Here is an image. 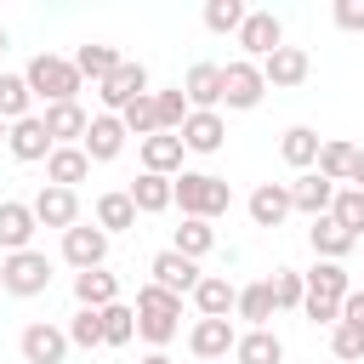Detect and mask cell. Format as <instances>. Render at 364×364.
Instances as JSON below:
<instances>
[{
    "mask_svg": "<svg viewBox=\"0 0 364 364\" xmlns=\"http://www.w3.org/2000/svg\"><path fill=\"white\" fill-rule=\"evenodd\" d=\"M233 313H239V318H245L250 330H267V318L279 313V307H273V284H267V279H262V284H245V290H239V307H233Z\"/></svg>",
    "mask_w": 364,
    "mask_h": 364,
    "instance_id": "33",
    "label": "cell"
},
{
    "mask_svg": "<svg viewBox=\"0 0 364 364\" xmlns=\"http://www.w3.org/2000/svg\"><path fill=\"white\" fill-rule=\"evenodd\" d=\"M307 68H313V63H307V51H301V46H279V51L262 63V80H267L273 91H290V85H301V80H307Z\"/></svg>",
    "mask_w": 364,
    "mask_h": 364,
    "instance_id": "18",
    "label": "cell"
},
{
    "mask_svg": "<svg viewBox=\"0 0 364 364\" xmlns=\"http://www.w3.org/2000/svg\"><path fill=\"white\" fill-rule=\"evenodd\" d=\"M6 136H11V125H6V119H0V142H6Z\"/></svg>",
    "mask_w": 364,
    "mask_h": 364,
    "instance_id": "51",
    "label": "cell"
},
{
    "mask_svg": "<svg viewBox=\"0 0 364 364\" xmlns=\"http://www.w3.org/2000/svg\"><path fill=\"white\" fill-rule=\"evenodd\" d=\"M68 341H74V347H102V313H97V307H80V313L68 318Z\"/></svg>",
    "mask_w": 364,
    "mask_h": 364,
    "instance_id": "43",
    "label": "cell"
},
{
    "mask_svg": "<svg viewBox=\"0 0 364 364\" xmlns=\"http://www.w3.org/2000/svg\"><path fill=\"white\" fill-rule=\"evenodd\" d=\"M171 250H182L188 262H199V256H210V250H216V228H210V222H199V216H182V228L171 233Z\"/></svg>",
    "mask_w": 364,
    "mask_h": 364,
    "instance_id": "30",
    "label": "cell"
},
{
    "mask_svg": "<svg viewBox=\"0 0 364 364\" xmlns=\"http://www.w3.org/2000/svg\"><path fill=\"white\" fill-rule=\"evenodd\" d=\"M136 318H176L182 324V296H171V290H159L154 279L136 290Z\"/></svg>",
    "mask_w": 364,
    "mask_h": 364,
    "instance_id": "36",
    "label": "cell"
},
{
    "mask_svg": "<svg viewBox=\"0 0 364 364\" xmlns=\"http://www.w3.org/2000/svg\"><path fill=\"white\" fill-rule=\"evenodd\" d=\"M301 279H307V296H324V301H347V290H353L341 262H313V273H301Z\"/></svg>",
    "mask_w": 364,
    "mask_h": 364,
    "instance_id": "31",
    "label": "cell"
},
{
    "mask_svg": "<svg viewBox=\"0 0 364 364\" xmlns=\"http://www.w3.org/2000/svg\"><path fill=\"white\" fill-rule=\"evenodd\" d=\"M85 176H91L85 148H51V159H46V182H51V188H74V182H85Z\"/></svg>",
    "mask_w": 364,
    "mask_h": 364,
    "instance_id": "28",
    "label": "cell"
},
{
    "mask_svg": "<svg viewBox=\"0 0 364 364\" xmlns=\"http://www.w3.org/2000/svg\"><path fill=\"white\" fill-rule=\"evenodd\" d=\"M330 216L358 239L364 233V188H336V205H330Z\"/></svg>",
    "mask_w": 364,
    "mask_h": 364,
    "instance_id": "41",
    "label": "cell"
},
{
    "mask_svg": "<svg viewBox=\"0 0 364 364\" xmlns=\"http://www.w3.org/2000/svg\"><path fill=\"white\" fill-rule=\"evenodd\" d=\"M341 324H358V330H364V284L347 290V301H341Z\"/></svg>",
    "mask_w": 364,
    "mask_h": 364,
    "instance_id": "47",
    "label": "cell"
},
{
    "mask_svg": "<svg viewBox=\"0 0 364 364\" xmlns=\"http://www.w3.org/2000/svg\"><path fill=\"white\" fill-rule=\"evenodd\" d=\"M347 188H364V148H358V159H353V182Z\"/></svg>",
    "mask_w": 364,
    "mask_h": 364,
    "instance_id": "48",
    "label": "cell"
},
{
    "mask_svg": "<svg viewBox=\"0 0 364 364\" xmlns=\"http://www.w3.org/2000/svg\"><path fill=\"white\" fill-rule=\"evenodd\" d=\"M267 97V80H262V63H250V57H233V63H222V102L228 108H256Z\"/></svg>",
    "mask_w": 364,
    "mask_h": 364,
    "instance_id": "4",
    "label": "cell"
},
{
    "mask_svg": "<svg viewBox=\"0 0 364 364\" xmlns=\"http://www.w3.org/2000/svg\"><path fill=\"white\" fill-rule=\"evenodd\" d=\"M125 136H131V131H125V119H119V114H97L80 148H85V159H91V165H108V159H119Z\"/></svg>",
    "mask_w": 364,
    "mask_h": 364,
    "instance_id": "14",
    "label": "cell"
},
{
    "mask_svg": "<svg viewBox=\"0 0 364 364\" xmlns=\"http://www.w3.org/2000/svg\"><path fill=\"white\" fill-rule=\"evenodd\" d=\"M307 245L318 250V262H341V256H347L358 239H353V233H347L336 216H313V228H307Z\"/></svg>",
    "mask_w": 364,
    "mask_h": 364,
    "instance_id": "24",
    "label": "cell"
},
{
    "mask_svg": "<svg viewBox=\"0 0 364 364\" xmlns=\"http://www.w3.org/2000/svg\"><path fill=\"white\" fill-rule=\"evenodd\" d=\"M108 239L114 233H125V228H136V205H131V193L125 188H114V193H97V216H91Z\"/></svg>",
    "mask_w": 364,
    "mask_h": 364,
    "instance_id": "27",
    "label": "cell"
},
{
    "mask_svg": "<svg viewBox=\"0 0 364 364\" xmlns=\"http://www.w3.org/2000/svg\"><path fill=\"white\" fill-rule=\"evenodd\" d=\"M267 284H273V307H284V313L307 301V279H301L296 267H279V273H273Z\"/></svg>",
    "mask_w": 364,
    "mask_h": 364,
    "instance_id": "42",
    "label": "cell"
},
{
    "mask_svg": "<svg viewBox=\"0 0 364 364\" xmlns=\"http://www.w3.org/2000/svg\"><path fill=\"white\" fill-rule=\"evenodd\" d=\"M222 142H228V119L222 114H188V125H182V148L188 154H222Z\"/></svg>",
    "mask_w": 364,
    "mask_h": 364,
    "instance_id": "21",
    "label": "cell"
},
{
    "mask_svg": "<svg viewBox=\"0 0 364 364\" xmlns=\"http://www.w3.org/2000/svg\"><path fill=\"white\" fill-rule=\"evenodd\" d=\"M353 159H358L353 142L324 136V148H318V176H330V182H353Z\"/></svg>",
    "mask_w": 364,
    "mask_h": 364,
    "instance_id": "35",
    "label": "cell"
},
{
    "mask_svg": "<svg viewBox=\"0 0 364 364\" xmlns=\"http://www.w3.org/2000/svg\"><path fill=\"white\" fill-rule=\"evenodd\" d=\"M119 119H125V131H131L136 142L159 136V108H154V91H148V97H136V102H131V108H125Z\"/></svg>",
    "mask_w": 364,
    "mask_h": 364,
    "instance_id": "40",
    "label": "cell"
},
{
    "mask_svg": "<svg viewBox=\"0 0 364 364\" xmlns=\"http://www.w3.org/2000/svg\"><path fill=\"white\" fill-rule=\"evenodd\" d=\"M233 40L245 46V57H250V63H267V57L284 46V28H279V17H273V11H250V17H245V28H239Z\"/></svg>",
    "mask_w": 364,
    "mask_h": 364,
    "instance_id": "10",
    "label": "cell"
},
{
    "mask_svg": "<svg viewBox=\"0 0 364 364\" xmlns=\"http://www.w3.org/2000/svg\"><path fill=\"white\" fill-rule=\"evenodd\" d=\"M330 17H336V28H341V34H364V0H336V6H330Z\"/></svg>",
    "mask_w": 364,
    "mask_h": 364,
    "instance_id": "45",
    "label": "cell"
},
{
    "mask_svg": "<svg viewBox=\"0 0 364 364\" xmlns=\"http://www.w3.org/2000/svg\"><path fill=\"white\" fill-rule=\"evenodd\" d=\"M28 114H34V91H28V80H23V74H0V119L17 125V119H28Z\"/></svg>",
    "mask_w": 364,
    "mask_h": 364,
    "instance_id": "34",
    "label": "cell"
},
{
    "mask_svg": "<svg viewBox=\"0 0 364 364\" xmlns=\"http://www.w3.org/2000/svg\"><path fill=\"white\" fill-rule=\"evenodd\" d=\"M68 330H57V324H28L23 330V364H63L68 358Z\"/></svg>",
    "mask_w": 364,
    "mask_h": 364,
    "instance_id": "16",
    "label": "cell"
},
{
    "mask_svg": "<svg viewBox=\"0 0 364 364\" xmlns=\"http://www.w3.org/2000/svg\"><path fill=\"white\" fill-rule=\"evenodd\" d=\"M171 188H176L182 216H199V222H216V216L233 205V188H228L222 176H210V171H182Z\"/></svg>",
    "mask_w": 364,
    "mask_h": 364,
    "instance_id": "2",
    "label": "cell"
},
{
    "mask_svg": "<svg viewBox=\"0 0 364 364\" xmlns=\"http://www.w3.org/2000/svg\"><path fill=\"white\" fill-rule=\"evenodd\" d=\"M193 307H199V318H228V313L239 307V290H233L222 273H205L199 290H193Z\"/></svg>",
    "mask_w": 364,
    "mask_h": 364,
    "instance_id": "25",
    "label": "cell"
},
{
    "mask_svg": "<svg viewBox=\"0 0 364 364\" xmlns=\"http://www.w3.org/2000/svg\"><path fill=\"white\" fill-rule=\"evenodd\" d=\"M182 97L193 114H222V63H193L182 80Z\"/></svg>",
    "mask_w": 364,
    "mask_h": 364,
    "instance_id": "11",
    "label": "cell"
},
{
    "mask_svg": "<svg viewBox=\"0 0 364 364\" xmlns=\"http://www.w3.org/2000/svg\"><path fill=\"white\" fill-rule=\"evenodd\" d=\"M23 80H28V91L51 108V102H80V68H74V57H57V51H40L28 68H23Z\"/></svg>",
    "mask_w": 364,
    "mask_h": 364,
    "instance_id": "1",
    "label": "cell"
},
{
    "mask_svg": "<svg viewBox=\"0 0 364 364\" xmlns=\"http://www.w3.org/2000/svg\"><path fill=\"white\" fill-rule=\"evenodd\" d=\"M34 233H40L34 210H28L23 199H0V250H6V256L34 250Z\"/></svg>",
    "mask_w": 364,
    "mask_h": 364,
    "instance_id": "12",
    "label": "cell"
},
{
    "mask_svg": "<svg viewBox=\"0 0 364 364\" xmlns=\"http://www.w3.org/2000/svg\"><path fill=\"white\" fill-rule=\"evenodd\" d=\"M142 364H171V353H148V358H142Z\"/></svg>",
    "mask_w": 364,
    "mask_h": 364,
    "instance_id": "49",
    "label": "cell"
},
{
    "mask_svg": "<svg viewBox=\"0 0 364 364\" xmlns=\"http://www.w3.org/2000/svg\"><path fill=\"white\" fill-rule=\"evenodd\" d=\"M28 210H34V222H40V228H63V233H68V228L80 222V193H74V188H51V182H46V188L28 199Z\"/></svg>",
    "mask_w": 364,
    "mask_h": 364,
    "instance_id": "8",
    "label": "cell"
},
{
    "mask_svg": "<svg viewBox=\"0 0 364 364\" xmlns=\"http://www.w3.org/2000/svg\"><path fill=\"white\" fill-rule=\"evenodd\" d=\"M290 205H296L301 216H330V205H336V182L318 176V171H301V176L290 182Z\"/></svg>",
    "mask_w": 364,
    "mask_h": 364,
    "instance_id": "17",
    "label": "cell"
},
{
    "mask_svg": "<svg viewBox=\"0 0 364 364\" xmlns=\"http://www.w3.org/2000/svg\"><path fill=\"white\" fill-rule=\"evenodd\" d=\"M245 17H250V11H245L239 0H205V28H210V34H239Z\"/></svg>",
    "mask_w": 364,
    "mask_h": 364,
    "instance_id": "38",
    "label": "cell"
},
{
    "mask_svg": "<svg viewBox=\"0 0 364 364\" xmlns=\"http://www.w3.org/2000/svg\"><path fill=\"white\" fill-rule=\"evenodd\" d=\"M74 301L80 307H114L119 301V279L108 273V267H85V273H74Z\"/></svg>",
    "mask_w": 364,
    "mask_h": 364,
    "instance_id": "22",
    "label": "cell"
},
{
    "mask_svg": "<svg viewBox=\"0 0 364 364\" xmlns=\"http://www.w3.org/2000/svg\"><path fill=\"white\" fill-rule=\"evenodd\" d=\"M63 262H68L74 273L102 267V262H108V233H102L97 222H74V228L63 233Z\"/></svg>",
    "mask_w": 364,
    "mask_h": 364,
    "instance_id": "6",
    "label": "cell"
},
{
    "mask_svg": "<svg viewBox=\"0 0 364 364\" xmlns=\"http://www.w3.org/2000/svg\"><path fill=\"white\" fill-rule=\"evenodd\" d=\"M330 353H336L341 364H358V358H364V330H358V324H336V330H330Z\"/></svg>",
    "mask_w": 364,
    "mask_h": 364,
    "instance_id": "44",
    "label": "cell"
},
{
    "mask_svg": "<svg viewBox=\"0 0 364 364\" xmlns=\"http://www.w3.org/2000/svg\"><path fill=\"white\" fill-rule=\"evenodd\" d=\"M233 358L239 364H284V341L273 330H245L239 347H233Z\"/></svg>",
    "mask_w": 364,
    "mask_h": 364,
    "instance_id": "32",
    "label": "cell"
},
{
    "mask_svg": "<svg viewBox=\"0 0 364 364\" xmlns=\"http://www.w3.org/2000/svg\"><path fill=\"white\" fill-rule=\"evenodd\" d=\"M6 46H11V40H6V28H0V57H6Z\"/></svg>",
    "mask_w": 364,
    "mask_h": 364,
    "instance_id": "50",
    "label": "cell"
},
{
    "mask_svg": "<svg viewBox=\"0 0 364 364\" xmlns=\"http://www.w3.org/2000/svg\"><path fill=\"white\" fill-rule=\"evenodd\" d=\"M148 273H154V284H159V290H171V296H193V290H199V279H205V273H199V262H188L182 250H159V256L148 262Z\"/></svg>",
    "mask_w": 364,
    "mask_h": 364,
    "instance_id": "9",
    "label": "cell"
},
{
    "mask_svg": "<svg viewBox=\"0 0 364 364\" xmlns=\"http://www.w3.org/2000/svg\"><path fill=\"white\" fill-rule=\"evenodd\" d=\"M318 148H324V136H318L313 125H290V131L279 136V154H284V165H296V171H313V165H318Z\"/></svg>",
    "mask_w": 364,
    "mask_h": 364,
    "instance_id": "26",
    "label": "cell"
},
{
    "mask_svg": "<svg viewBox=\"0 0 364 364\" xmlns=\"http://www.w3.org/2000/svg\"><path fill=\"white\" fill-rule=\"evenodd\" d=\"M119 63H125V57H119L114 46H102V40H85V46L74 51V68H80V80H97V85H102V80H108Z\"/></svg>",
    "mask_w": 364,
    "mask_h": 364,
    "instance_id": "29",
    "label": "cell"
},
{
    "mask_svg": "<svg viewBox=\"0 0 364 364\" xmlns=\"http://www.w3.org/2000/svg\"><path fill=\"white\" fill-rule=\"evenodd\" d=\"M193 364H199V358H193Z\"/></svg>",
    "mask_w": 364,
    "mask_h": 364,
    "instance_id": "52",
    "label": "cell"
},
{
    "mask_svg": "<svg viewBox=\"0 0 364 364\" xmlns=\"http://www.w3.org/2000/svg\"><path fill=\"white\" fill-rule=\"evenodd\" d=\"M97 97H102V114H125L136 97H148V68L125 57V63H119V68L97 85Z\"/></svg>",
    "mask_w": 364,
    "mask_h": 364,
    "instance_id": "5",
    "label": "cell"
},
{
    "mask_svg": "<svg viewBox=\"0 0 364 364\" xmlns=\"http://www.w3.org/2000/svg\"><path fill=\"white\" fill-rule=\"evenodd\" d=\"M182 136H171V131H159V136H148L142 142V171H154V176H182Z\"/></svg>",
    "mask_w": 364,
    "mask_h": 364,
    "instance_id": "23",
    "label": "cell"
},
{
    "mask_svg": "<svg viewBox=\"0 0 364 364\" xmlns=\"http://www.w3.org/2000/svg\"><path fill=\"white\" fill-rule=\"evenodd\" d=\"M131 336H136V307H125V301L102 307V347H125Z\"/></svg>",
    "mask_w": 364,
    "mask_h": 364,
    "instance_id": "37",
    "label": "cell"
},
{
    "mask_svg": "<svg viewBox=\"0 0 364 364\" xmlns=\"http://www.w3.org/2000/svg\"><path fill=\"white\" fill-rule=\"evenodd\" d=\"M46 284H51L46 250H17V256L0 262V290L6 296H46Z\"/></svg>",
    "mask_w": 364,
    "mask_h": 364,
    "instance_id": "3",
    "label": "cell"
},
{
    "mask_svg": "<svg viewBox=\"0 0 364 364\" xmlns=\"http://www.w3.org/2000/svg\"><path fill=\"white\" fill-rule=\"evenodd\" d=\"M301 313H307L313 324H330V330L341 324V301H324V296H307V301H301Z\"/></svg>",
    "mask_w": 364,
    "mask_h": 364,
    "instance_id": "46",
    "label": "cell"
},
{
    "mask_svg": "<svg viewBox=\"0 0 364 364\" xmlns=\"http://www.w3.org/2000/svg\"><path fill=\"white\" fill-rule=\"evenodd\" d=\"M176 176H154V171H142L125 193H131V205H136V216H159V210H171L176 205V188H171Z\"/></svg>",
    "mask_w": 364,
    "mask_h": 364,
    "instance_id": "19",
    "label": "cell"
},
{
    "mask_svg": "<svg viewBox=\"0 0 364 364\" xmlns=\"http://www.w3.org/2000/svg\"><path fill=\"white\" fill-rule=\"evenodd\" d=\"M6 148H11V159H23V165H40V159H51V131H46V119L40 114H28V119H17L11 125V136H6Z\"/></svg>",
    "mask_w": 364,
    "mask_h": 364,
    "instance_id": "13",
    "label": "cell"
},
{
    "mask_svg": "<svg viewBox=\"0 0 364 364\" xmlns=\"http://www.w3.org/2000/svg\"><path fill=\"white\" fill-rule=\"evenodd\" d=\"M290 210H296V205H290V182H262V188L250 193V222H256V228H284Z\"/></svg>",
    "mask_w": 364,
    "mask_h": 364,
    "instance_id": "20",
    "label": "cell"
},
{
    "mask_svg": "<svg viewBox=\"0 0 364 364\" xmlns=\"http://www.w3.org/2000/svg\"><path fill=\"white\" fill-rule=\"evenodd\" d=\"M233 347H239L233 318H199V324L188 330V353H193L199 364H216V358H228Z\"/></svg>",
    "mask_w": 364,
    "mask_h": 364,
    "instance_id": "7",
    "label": "cell"
},
{
    "mask_svg": "<svg viewBox=\"0 0 364 364\" xmlns=\"http://www.w3.org/2000/svg\"><path fill=\"white\" fill-rule=\"evenodd\" d=\"M40 119H46V131H51V142H57V148H80V142H85V131H91V114H85L80 102H51Z\"/></svg>",
    "mask_w": 364,
    "mask_h": 364,
    "instance_id": "15",
    "label": "cell"
},
{
    "mask_svg": "<svg viewBox=\"0 0 364 364\" xmlns=\"http://www.w3.org/2000/svg\"><path fill=\"white\" fill-rule=\"evenodd\" d=\"M154 108H159V131H171V136H182V125H188V97H182V85L176 91H154Z\"/></svg>",
    "mask_w": 364,
    "mask_h": 364,
    "instance_id": "39",
    "label": "cell"
}]
</instances>
